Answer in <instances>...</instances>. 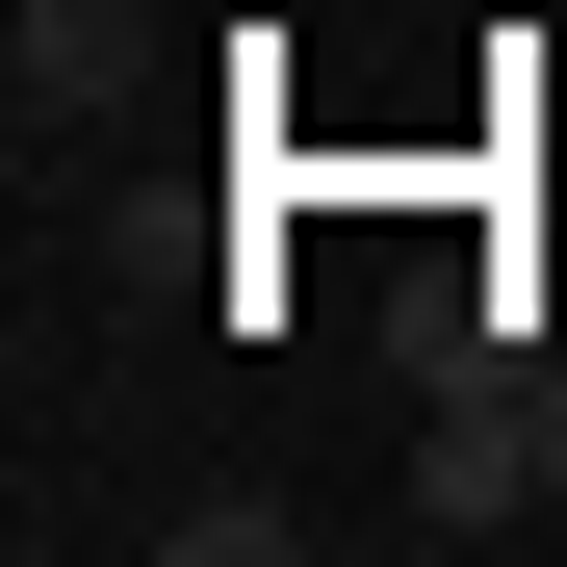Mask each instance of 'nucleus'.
Segmentation results:
<instances>
[{"mask_svg": "<svg viewBox=\"0 0 567 567\" xmlns=\"http://www.w3.org/2000/svg\"><path fill=\"white\" fill-rule=\"evenodd\" d=\"M516 516H567V336H491L413 439V542H516Z\"/></svg>", "mask_w": 567, "mask_h": 567, "instance_id": "1", "label": "nucleus"}, {"mask_svg": "<svg viewBox=\"0 0 567 567\" xmlns=\"http://www.w3.org/2000/svg\"><path fill=\"white\" fill-rule=\"evenodd\" d=\"M0 78H27V155H52V130H104L130 78H155V27H130V0H27V52H0Z\"/></svg>", "mask_w": 567, "mask_h": 567, "instance_id": "2", "label": "nucleus"}]
</instances>
